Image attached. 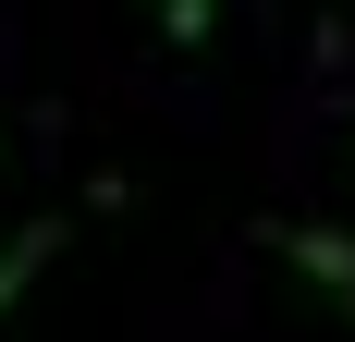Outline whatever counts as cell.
Returning a JSON list of instances; mask_svg holds the SVG:
<instances>
[{
  "instance_id": "cell-2",
  "label": "cell",
  "mask_w": 355,
  "mask_h": 342,
  "mask_svg": "<svg viewBox=\"0 0 355 342\" xmlns=\"http://www.w3.org/2000/svg\"><path fill=\"white\" fill-rule=\"evenodd\" d=\"M49 257H62V220H25V233H0V318L25 306V281L49 269Z\"/></svg>"
},
{
  "instance_id": "cell-1",
  "label": "cell",
  "mask_w": 355,
  "mask_h": 342,
  "mask_svg": "<svg viewBox=\"0 0 355 342\" xmlns=\"http://www.w3.org/2000/svg\"><path fill=\"white\" fill-rule=\"evenodd\" d=\"M270 244H282L294 269H306V281H319V294H331V306L355 318V233H331V220H282V233H270Z\"/></svg>"
},
{
  "instance_id": "cell-3",
  "label": "cell",
  "mask_w": 355,
  "mask_h": 342,
  "mask_svg": "<svg viewBox=\"0 0 355 342\" xmlns=\"http://www.w3.org/2000/svg\"><path fill=\"white\" fill-rule=\"evenodd\" d=\"M209 25H220V0H159V49H196Z\"/></svg>"
}]
</instances>
